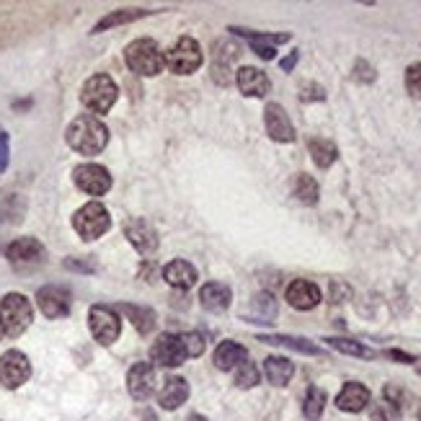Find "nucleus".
Returning a JSON list of instances; mask_svg holds the SVG:
<instances>
[{
  "instance_id": "nucleus-1",
  "label": "nucleus",
  "mask_w": 421,
  "mask_h": 421,
  "mask_svg": "<svg viewBox=\"0 0 421 421\" xmlns=\"http://www.w3.org/2000/svg\"><path fill=\"white\" fill-rule=\"evenodd\" d=\"M65 143L81 156H98L109 145V129L98 116L81 114L65 129Z\"/></svg>"
},
{
  "instance_id": "nucleus-2",
  "label": "nucleus",
  "mask_w": 421,
  "mask_h": 421,
  "mask_svg": "<svg viewBox=\"0 0 421 421\" xmlns=\"http://www.w3.org/2000/svg\"><path fill=\"white\" fill-rule=\"evenodd\" d=\"M124 62L132 73L143 75V78H156L163 73L166 68V55L161 52L158 41L153 39H135L129 41L124 49Z\"/></svg>"
},
{
  "instance_id": "nucleus-3",
  "label": "nucleus",
  "mask_w": 421,
  "mask_h": 421,
  "mask_svg": "<svg viewBox=\"0 0 421 421\" xmlns=\"http://www.w3.org/2000/svg\"><path fill=\"white\" fill-rule=\"evenodd\" d=\"M34 320V305L26 295L21 293H8L0 300V326L6 336H21Z\"/></svg>"
},
{
  "instance_id": "nucleus-4",
  "label": "nucleus",
  "mask_w": 421,
  "mask_h": 421,
  "mask_svg": "<svg viewBox=\"0 0 421 421\" xmlns=\"http://www.w3.org/2000/svg\"><path fill=\"white\" fill-rule=\"evenodd\" d=\"M116 98H119V88H116V83L109 75L103 73L91 75L81 88V103L91 114H106L116 103Z\"/></svg>"
},
{
  "instance_id": "nucleus-5",
  "label": "nucleus",
  "mask_w": 421,
  "mask_h": 421,
  "mask_svg": "<svg viewBox=\"0 0 421 421\" xmlns=\"http://www.w3.org/2000/svg\"><path fill=\"white\" fill-rule=\"evenodd\" d=\"M73 228L83 240H96L101 238L103 233L111 228L109 210L101 202H88L83 204L81 210L73 215Z\"/></svg>"
},
{
  "instance_id": "nucleus-6",
  "label": "nucleus",
  "mask_w": 421,
  "mask_h": 421,
  "mask_svg": "<svg viewBox=\"0 0 421 421\" xmlns=\"http://www.w3.org/2000/svg\"><path fill=\"white\" fill-rule=\"evenodd\" d=\"M202 62H204L202 47H199V41L191 39V36H181V39L166 52V68L176 75L197 73V70L202 68Z\"/></svg>"
},
{
  "instance_id": "nucleus-7",
  "label": "nucleus",
  "mask_w": 421,
  "mask_h": 421,
  "mask_svg": "<svg viewBox=\"0 0 421 421\" xmlns=\"http://www.w3.org/2000/svg\"><path fill=\"white\" fill-rule=\"evenodd\" d=\"M88 328L101 347H111L119 333H122V318L111 305H91L88 310Z\"/></svg>"
},
{
  "instance_id": "nucleus-8",
  "label": "nucleus",
  "mask_w": 421,
  "mask_h": 421,
  "mask_svg": "<svg viewBox=\"0 0 421 421\" xmlns=\"http://www.w3.org/2000/svg\"><path fill=\"white\" fill-rule=\"evenodd\" d=\"M240 57V47L235 41H215V47H212V81L228 88L233 81H235V75H233V62Z\"/></svg>"
},
{
  "instance_id": "nucleus-9",
  "label": "nucleus",
  "mask_w": 421,
  "mask_h": 421,
  "mask_svg": "<svg viewBox=\"0 0 421 421\" xmlns=\"http://www.w3.org/2000/svg\"><path fill=\"white\" fill-rule=\"evenodd\" d=\"M150 360L158 367H178L189 360L181 333H161L150 347Z\"/></svg>"
},
{
  "instance_id": "nucleus-10",
  "label": "nucleus",
  "mask_w": 421,
  "mask_h": 421,
  "mask_svg": "<svg viewBox=\"0 0 421 421\" xmlns=\"http://www.w3.org/2000/svg\"><path fill=\"white\" fill-rule=\"evenodd\" d=\"M75 186L91 197H103L111 189V173L98 163H81L73 168Z\"/></svg>"
},
{
  "instance_id": "nucleus-11",
  "label": "nucleus",
  "mask_w": 421,
  "mask_h": 421,
  "mask_svg": "<svg viewBox=\"0 0 421 421\" xmlns=\"http://www.w3.org/2000/svg\"><path fill=\"white\" fill-rule=\"evenodd\" d=\"M31 377V362L24 352L11 349L0 357V385L8 390H16Z\"/></svg>"
},
{
  "instance_id": "nucleus-12",
  "label": "nucleus",
  "mask_w": 421,
  "mask_h": 421,
  "mask_svg": "<svg viewBox=\"0 0 421 421\" xmlns=\"http://www.w3.org/2000/svg\"><path fill=\"white\" fill-rule=\"evenodd\" d=\"M36 305L39 310L47 315V318L57 320V318H65L70 315V308H73V298L65 287L60 285H47L41 287L39 293H36Z\"/></svg>"
},
{
  "instance_id": "nucleus-13",
  "label": "nucleus",
  "mask_w": 421,
  "mask_h": 421,
  "mask_svg": "<svg viewBox=\"0 0 421 421\" xmlns=\"http://www.w3.org/2000/svg\"><path fill=\"white\" fill-rule=\"evenodd\" d=\"M6 258L14 266H39L47 258V248L41 245V240L26 235V238H16L14 243H8Z\"/></svg>"
},
{
  "instance_id": "nucleus-14",
  "label": "nucleus",
  "mask_w": 421,
  "mask_h": 421,
  "mask_svg": "<svg viewBox=\"0 0 421 421\" xmlns=\"http://www.w3.org/2000/svg\"><path fill=\"white\" fill-rule=\"evenodd\" d=\"M124 238L135 245L143 256H153V253L158 251V243H161V240H158L156 228H153L145 218L127 220V223H124Z\"/></svg>"
},
{
  "instance_id": "nucleus-15",
  "label": "nucleus",
  "mask_w": 421,
  "mask_h": 421,
  "mask_svg": "<svg viewBox=\"0 0 421 421\" xmlns=\"http://www.w3.org/2000/svg\"><path fill=\"white\" fill-rule=\"evenodd\" d=\"M127 390L135 401H148L156 393V365L150 362H137L127 372Z\"/></svg>"
},
{
  "instance_id": "nucleus-16",
  "label": "nucleus",
  "mask_w": 421,
  "mask_h": 421,
  "mask_svg": "<svg viewBox=\"0 0 421 421\" xmlns=\"http://www.w3.org/2000/svg\"><path fill=\"white\" fill-rule=\"evenodd\" d=\"M264 127L266 135L272 137L274 143H295V127L290 122L287 111L282 109V103H266L264 109Z\"/></svg>"
},
{
  "instance_id": "nucleus-17",
  "label": "nucleus",
  "mask_w": 421,
  "mask_h": 421,
  "mask_svg": "<svg viewBox=\"0 0 421 421\" xmlns=\"http://www.w3.org/2000/svg\"><path fill=\"white\" fill-rule=\"evenodd\" d=\"M336 408L339 411H347V414H360V411H365L370 403H372V393H370V387L365 385V382H344V387L339 390V395H336Z\"/></svg>"
},
{
  "instance_id": "nucleus-18",
  "label": "nucleus",
  "mask_w": 421,
  "mask_h": 421,
  "mask_svg": "<svg viewBox=\"0 0 421 421\" xmlns=\"http://www.w3.org/2000/svg\"><path fill=\"white\" fill-rule=\"evenodd\" d=\"M285 300L295 310H313L320 303V290L310 279H293L285 290Z\"/></svg>"
},
{
  "instance_id": "nucleus-19",
  "label": "nucleus",
  "mask_w": 421,
  "mask_h": 421,
  "mask_svg": "<svg viewBox=\"0 0 421 421\" xmlns=\"http://www.w3.org/2000/svg\"><path fill=\"white\" fill-rule=\"evenodd\" d=\"M256 339L264 341V344H272V347L293 349V352L305 354V357H323V354H326L323 347H318L315 341L303 339V336H290V333H258Z\"/></svg>"
},
{
  "instance_id": "nucleus-20",
  "label": "nucleus",
  "mask_w": 421,
  "mask_h": 421,
  "mask_svg": "<svg viewBox=\"0 0 421 421\" xmlns=\"http://www.w3.org/2000/svg\"><path fill=\"white\" fill-rule=\"evenodd\" d=\"M235 86H238L240 93L248 96V98H264V96L269 93V88H272L266 73H261L258 68H251V65L235 70Z\"/></svg>"
},
{
  "instance_id": "nucleus-21",
  "label": "nucleus",
  "mask_w": 421,
  "mask_h": 421,
  "mask_svg": "<svg viewBox=\"0 0 421 421\" xmlns=\"http://www.w3.org/2000/svg\"><path fill=\"white\" fill-rule=\"evenodd\" d=\"M230 300H233L230 287L223 285V282H207L199 290V305L207 313H225L230 308Z\"/></svg>"
},
{
  "instance_id": "nucleus-22",
  "label": "nucleus",
  "mask_w": 421,
  "mask_h": 421,
  "mask_svg": "<svg viewBox=\"0 0 421 421\" xmlns=\"http://www.w3.org/2000/svg\"><path fill=\"white\" fill-rule=\"evenodd\" d=\"M245 360H248V349H245L243 344H238V341H233V339L220 341L218 347H215V354H212L215 367L223 370V372H230V370H235V367Z\"/></svg>"
},
{
  "instance_id": "nucleus-23",
  "label": "nucleus",
  "mask_w": 421,
  "mask_h": 421,
  "mask_svg": "<svg viewBox=\"0 0 421 421\" xmlns=\"http://www.w3.org/2000/svg\"><path fill=\"white\" fill-rule=\"evenodd\" d=\"M189 401V382L183 380V377H168V380L163 382V387L158 390V403H161V408H166V411H176V408H181L183 403Z\"/></svg>"
},
{
  "instance_id": "nucleus-24",
  "label": "nucleus",
  "mask_w": 421,
  "mask_h": 421,
  "mask_svg": "<svg viewBox=\"0 0 421 421\" xmlns=\"http://www.w3.org/2000/svg\"><path fill=\"white\" fill-rule=\"evenodd\" d=\"M163 279L168 282L171 287H176V290H191V287L197 285L199 274H197V269L189 264V261H183V258H176V261L166 264Z\"/></svg>"
},
{
  "instance_id": "nucleus-25",
  "label": "nucleus",
  "mask_w": 421,
  "mask_h": 421,
  "mask_svg": "<svg viewBox=\"0 0 421 421\" xmlns=\"http://www.w3.org/2000/svg\"><path fill=\"white\" fill-rule=\"evenodd\" d=\"M116 313H124L129 320H132V326L137 328V333H143V336H150V333L156 331L158 326V315L153 308H145V305H129V303H119L114 308Z\"/></svg>"
},
{
  "instance_id": "nucleus-26",
  "label": "nucleus",
  "mask_w": 421,
  "mask_h": 421,
  "mask_svg": "<svg viewBox=\"0 0 421 421\" xmlns=\"http://www.w3.org/2000/svg\"><path fill=\"white\" fill-rule=\"evenodd\" d=\"M153 11L150 8H119V11H111L106 14L101 21H96V26L91 29V34H101V31H109L114 26H124V24H132V21H140L145 16H150Z\"/></svg>"
},
{
  "instance_id": "nucleus-27",
  "label": "nucleus",
  "mask_w": 421,
  "mask_h": 421,
  "mask_svg": "<svg viewBox=\"0 0 421 421\" xmlns=\"http://www.w3.org/2000/svg\"><path fill=\"white\" fill-rule=\"evenodd\" d=\"M277 300H274V295L269 293H258L253 295L251 300V308L243 313V318L248 320V323H274V318H277Z\"/></svg>"
},
{
  "instance_id": "nucleus-28",
  "label": "nucleus",
  "mask_w": 421,
  "mask_h": 421,
  "mask_svg": "<svg viewBox=\"0 0 421 421\" xmlns=\"http://www.w3.org/2000/svg\"><path fill=\"white\" fill-rule=\"evenodd\" d=\"M264 375L266 380L272 382L274 387H285L287 382L293 380L295 365L287 357H266L264 360Z\"/></svg>"
},
{
  "instance_id": "nucleus-29",
  "label": "nucleus",
  "mask_w": 421,
  "mask_h": 421,
  "mask_svg": "<svg viewBox=\"0 0 421 421\" xmlns=\"http://www.w3.org/2000/svg\"><path fill=\"white\" fill-rule=\"evenodd\" d=\"M308 150H310L313 163L318 168H331L339 158V148L331 143V140H323V137H310L308 140Z\"/></svg>"
},
{
  "instance_id": "nucleus-30",
  "label": "nucleus",
  "mask_w": 421,
  "mask_h": 421,
  "mask_svg": "<svg viewBox=\"0 0 421 421\" xmlns=\"http://www.w3.org/2000/svg\"><path fill=\"white\" fill-rule=\"evenodd\" d=\"M323 341H326L331 349H336V352L349 354V357H357V360H375V357H377V352L370 349L367 344H362V341L339 339V336H328V339H323Z\"/></svg>"
},
{
  "instance_id": "nucleus-31",
  "label": "nucleus",
  "mask_w": 421,
  "mask_h": 421,
  "mask_svg": "<svg viewBox=\"0 0 421 421\" xmlns=\"http://www.w3.org/2000/svg\"><path fill=\"white\" fill-rule=\"evenodd\" d=\"M26 218V199L21 194H11L0 202V223L6 225H21Z\"/></svg>"
},
{
  "instance_id": "nucleus-32",
  "label": "nucleus",
  "mask_w": 421,
  "mask_h": 421,
  "mask_svg": "<svg viewBox=\"0 0 421 421\" xmlns=\"http://www.w3.org/2000/svg\"><path fill=\"white\" fill-rule=\"evenodd\" d=\"M326 390L318 385H310L305 390V398H303V414H305V419L310 421H318L320 416H323V411H326Z\"/></svg>"
},
{
  "instance_id": "nucleus-33",
  "label": "nucleus",
  "mask_w": 421,
  "mask_h": 421,
  "mask_svg": "<svg viewBox=\"0 0 421 421\" xmlns=\"http://www.w3.org/2000/svg\"><path fill=\"white\" fill-rule=\"evenodd\" d=\"M293 191H295V197H298V202L308 204V207L318 204V197H320L318 181L313 176H308V173H298V176H295Z\"/></svg>"
},
{
  "instance_id": "nucleus-34",
  "label": "nucleus",
  "mask_w": 421,
  "mask_h": 421,
  "mask_svg": "<svg viewBox=\"0 0 421 421\" xmlns=\"http://www.w3.org/2000/svg\"><path fill=\"white\" fill-rule=\"evenodd\" d=\"M228 31L248 39V44H269V47H277V44H285V41L293 39V34H266V31H253V29H240V26H230Z\"/></svg>"
},
{
  "instance_id": "nucleus-35",
  "label": "nucleus",
  "mask_w": 421,
  "mask_h": 421,
  "mask_svg": "<svg viewBox=\"0 0 421 421\" xmlns=\"http://www.w3.org/2000/svg\"><path fill=\"white\" fill-rule=\"evenodd\" d=\"M258 380H261V372H258L256 362L245 360V362H240V365L235 367V385H238V387L248 390V387H256Z\"/></svg>"
},
{
  "instance_id": "nucleus-36",
  "label": "nucleus",
  "mask_w": 421,
  "mask_h": 421,
  "mask_svg": "<svg viewBox=\"0 0 421 421\" xmlns=\"http://www.w3.org/2000/svg\"><path fill=\"white\" fill-rule=\"evenodd\" d=\"M370 419L372 421H401V408H395L393 403H387V401H380L372 406Z\"/></svg>"
},
{
  "instance_id": "nucleus-37",
  "label": "nucleus",
  "mask_w": 421,
  "mask_h": 421,
  "mask_svg": "<svg viewBox=\"0 0 421 421\" xmlns=\"http://www.w3.org/2000/svg\"><path fill=\"white\" fill-rule=\"evenodd\" d=\"M62 266L68 272H78V274H93L96 272V261L93 256H68L62 261Z\"/></svg>"
},
{
  "instance_id": "nucleus-38",
  "label": "nucleus",
  "mask_w": 421,
  "mask_h": 421,
  "mask_svg": "<svg viewBox=\"0 0 421 421\" xmlns=\"http://www.w3.org/2000/svg\"><path fill=\"white\" fill-rule=\"evenodd\" d=\"M181 339H183V347H186V354H189V360H194V357H202V352H204V336H202V333L183 331Z\"/></svg>"
},
{
  "instance_id": "nucleus-39",
  "label": "nucleus",
  "mask_w": 421,
  "mask_h": 421,
  "mask_svg": "<svg viewBox=\"0 0 421 421\" xmlns=\"http://www.w3.org/2000/svg\"><path fill=\"white\" fill-rule=\"evenodd\" d=\"M406 91L421 101V62H414L406 68Z\"/></svg>"
},
{
  "instance_id": "nucleus-40",
  "label": "nucleus",
  "mask_w": 421,
  "mask_h": 421,
  "mask_svg": "<svg viewBox=\"0 0 421 421\" xmlns=\"http://www.w3.org/2000/svg\"><path fill=\"white\" fill-rule=\"evenodd\" d=\"M352 78L357 83H365V86H370V83H375L377 73H375V68L367 60H357V62H354V68H352Z\"/></svg>"
},
{
  "instance_id": "nucleus-41",
  "label": "nucleus",
  "mask_w": 421,
  "mask_h": 421,
  "mask_svg": "<svg viewBox=\"0 0 421 421\" xmlns=\"http://www.w3.org/2000/svg\"><path fill=\"white\" fill-rule=\"evenodd\" d=\"M300 101H326V91L318 83H303L300 86Z\"/></svg>"
},
{
  "instance_id": "nucleus-42",
  "label": "nucleus",
  "mask_w": 421,
  "mask_h": 421,
  "mask_svg": "<svg viewBox=\"0 0 421 421\" xmlns=\"http://www.w3.org/2000/svg\"><path fill=\"white\" fill-rule=\"evenodd\" d=\"M352 298V287L339 282V279H333L331 282V303H344V300Z\"/></svg>"
},
{
  "instance_id": "nucleus-43",
  "label": "nucleus",
  "mask_w": 421,
  "mask_h": 421,
  "mask_svg": "<svg viewBox=\"0 0 421 421\" xmlns=\"http://www.w3.org/2000/svg\"><path fill=\"white\" fill-rule=\"evenodd\" d=\"M8 161H11V143H8V135L0 129V171L8 168Z\"/></svg>"
},
{
  "instance_id": "nucleus-44",
  "label": "nucleus",
  "mask_w": 421,
  "mask_h": 421,
  "mask_svg": "<svg viewBox=\"0 0 421 421\" xmlns=\"http://www.w3.org/2000/svg\"><path fill=\"white\" fill-rule=\"evenodd\" d=\"M382 354H385L387 360L401 362V365H414V362H416L414 354H406V352H401V349H385V352H382Z\"/></svg>"
},
{
  "instance_id": "nucleus-45",
  "label": "nucleus",
  "mask_w": 421,
  "mask_h": 421,
  "mask_svg": "<svg viewBox=\"0 0 421 421\" xmlns=\"http://www.w3.org/2000/svg\"><path fill=\"white\" fill-rule=\"evenodd\" d=\"M298 60H300V49H293L287 57H282L279 60V68H282V73H293L295 70V65H298Z\"/></svg>"
},
{
  "instance_id": "nucleus-46",
  "label": "nucleus",
  "mask_w": 421,
  "mask_h": 421,
  "mask_svg": "<svg viewBox=\"0 0 421 421\" xmlns=\"http://www.w3.org/2000/svg\"><path fill=\"white\" fill-rule=\"evenodd\" d=\"M251 49L261 60H274L277 57V47H269V44H251Z\"/></svg>"
},
{
  "instance_id": "nucleus-47",
  "label": "nucleus",
  "mask_w": 421,
  "mask_h": 421,
  "mask_svg": "<svg viewBox=\"0 0 421 421\" xmlns=\"http://www.w3.org/2000/svg\"><path fill=\"white\" fill-rule=\"evenodd\" d=\"M140 277H145L148 282H156V279H158V269L153 272V264H150V261H145V264L140 266Z\"/></svg>"
},
{
  "instance_id": "nucleus-48",
  "label": "nucleus",
  "mask_w": 421,
  "mask_h": 421,
  "mask_svg": "<svg viewBox=\"0 0 421 421\" xmlns=\"http://www.w3.org/2000/svg\"><path fill=\"white\" fill-rule=\"evenodd\" d=\"M143 421H158V416H156V411H143Z\"/></svg>"
},
{
  "instance_id": "nucleus-49",
  "label": "nucleus",
  "mask_w": 421,
  "mask_h": 421,
  "mask_svg": "<svg viewBox=\"0 0 421 421\" xmlns=\"http://www.w3.org/2000/svg\"><path fill=\"white\" fill-rule=\"evenodd\" d=\"M186 421H210V419H207V416H202V414H191Z\"/></svg>"
},
{
  "instance_id": "nucleus-50",
  "label": "nucleus",
  "mask_w": 421,
  "mask_h": 421,
  "mask_svg": "<svg viewBox=\"0 0 421 421\" xmlns=\"http://www.w3.org/2000/svg\"><path fill=\"white\" fill-rule=\"evenodd\" d=\"M0 336H3V326H0Z\"/></svg>"
},
{
  "instance_id": "nucleus-51",
  "label": "nucleus",
  "mask_w": 421,
  "mask_h": 421,
  "mask_svg": "<svg viewBox=\"0 0 421 421\" xmlns=\"http://www.w3.org/2000/svg\"><path fill=\"white\" fill-rule=\"evenodd\" d=\"M419 421H421V408H419Z\"/></svg>"
}]
</instances>
